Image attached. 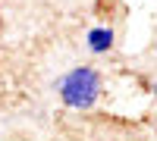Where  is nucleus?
<instances>
[{
  "mask_svg": "<svg viewBox=\"0 0 157 141\" xmlns=\"http://www.w3.org/2000/svg\"><path fill=\"white\" fill-rule=\"evenodd\" d=\"M113 28H107V25H98V28H91L88 32V38H85V41H88V50H91V54H107V50L113 47Z\"/></svg>",
  "mask_w": 157,
  "mask_h": 141,
  "instance_id": "f03ea898",
  "label": "nucleus"
},
{
  "mask_svg": "<svg viewBox=\"0 0 157 141\" xmlns=\"http://www.w3.org/2000/svg\"><path fill=\"white\" fill-rule=\"evenodd\" d=\"M154 50H157V47H154Z\"/></svg>",
  "mask_w": 157,
  "mask_h": 141,
  "instance_id": "20e7f679",
  "label": "nucleus"
},
{
  "mask_svg": "<svg viewBox=\"0 0 157 141\" xmlns=\"http://www.w3.org/2000/svg\"><path fill=\"white\" fill-rule=\"evenodd\" d=\"M151 91H154V97H157V82H154V85H151Z\"/></svg>",
  "mask_w": 157,
  "mask_h": 141,
  "instance_id": "7ed1b4c3",
  "label": "nucleus"
},
{
  "mask_svg": "<svg viewBox=\"0 0 157 141\" xmlns=\"http://www.w3.org/2000/svg\"><path fill=\"white\" fill-rule=\"evenodd\" d=\"M104 79L94 66H75L57 82V94L63 100V107L69 110H91L101 100Z\"/></svg>",
  "mask_w": 157,
  "mask_h": 141,
  "instance_id": "f257e3e1",
  "label": "nucleus"
}]
</instances>
